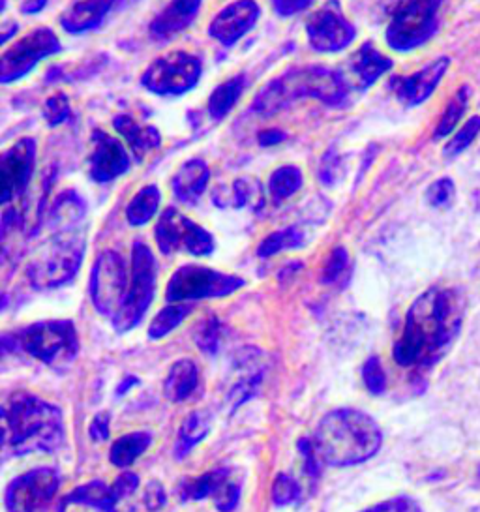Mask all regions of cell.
<instances>
[{"mask_svg":"<svg viewBox=\"0 0 480 512\" xmlns=\"http://www.w3.org/2000/svg\"><path fill=\"white\" fill-rule=\"evenodd\" d=\"M259 17L261 8L255 0H235L210 21L207 34L222 46H233L254 29Z\"/></svg>","mask_w":480,"mask_h":512,"instance_id":"obj_18","label":"cell"},{"mask_svg":"<svg viewBox=\"0 0 480 512\" xmlns=\"http://www.w3.org/2000/svg\"><path fill=\"white\" fill-rule=\"evenodd\" d=\"M145 503H147L149 511H158L164 507L165 494L158 482H150L147 494H145Z\"/></svg>","mask_w":480,"mask_h":512,"instance_id":"obj_51","label":"cell"},{"mask_svg":"<svg viewBox=\"0 0 480 512\" xmlns=\"http://www.w3.org/2000/svg\"><path fill=\"white\" fill-rule=\"evenodd\" d=\"M199 385L201 381H199V370L195 362L182 359L171 366L169 374L165 377V398L175 404L188 402L199 392Z\"/></svg>","mask_w":480,"mask_h":512,"instance_id":"obj_26","label":"cell"},{"mask_svg":"<svg viewBox=\"0 0 480 512\" xmlns=\"http://www.w3.org/2000/svg\"><path fill=\"white\" fill-rule=\"evenodd\" d=\"M257 141L261 147H274V145L285 141V134L282 130H265L259 134Z\"/></svg>","mask_w":480,"mask_h":512,"instance_id":"obj_52","label":"cell"},{"mask_svg":"<svg viewBox=\"0 0 480 512\" xmlns=\"http://www.w3.org/2000/svg\"><path fill=\"white\" fill-rule=\"evenodd\" d=\"M469 98H471V91L467 85H462L456 94L450 98L449 106L443 111L441 119L437 122V128H435L434 139H443V137L450 136L458 122L462 121V117L467 111L469 106Z\"/></svg>","mask_w":480,"mask_h":512,"instance_id":"obj_34","label":"cell"},{"mask_svg":"<svg viewBox=\"0 0 480 512\" xmlns=\"http://www.w3.org/2000/svg\"><path fill=\"white\" fill-rule=\"evenodd\" d=\"M465 314L467 299L462 289H426L407 310L404 331L394 346V361L404 368H432L460 336Z\"/></svg>","mask_w":480,"mask_h":512,"instance_id":"obj_1","label":"cell"},{"mask_svg":"<svg viewBox=\"0 0 480 512\" xmlns=\"http://www.w3.org/2000/svg\"><path fill=\"white\" fill-rule=\"evenodd\" d=\"M130 169V156L119 139L94 130L92 152L89 156L90 179L96 182H111L126 175Z\"/></svg>","mask_w":480,"mask_h":512,"instance_id":"obj_19","label":"cell"},{"mask_svg":"<svg viewBox=\"0 0 480 512\" xmlns=\"http://www.w3.org/2000/svg\"><path fill=\"white\" fill-rule=\"evenodd\" d=\"M45 6H47V0H27V2L21 6V12H23V14H38Z\"/></svg>","mask_w":480,"mask_h":512,"instance_id":"obj_53","label":"cell"},{"mask_svg":"<svg viewBox=\"0 0 480 512\" xmlns=\"http://www.w3.org/2000/svg\"><path fill=\"white\" fill-rule=\"evenodd\" d=\"M192 302H169L158 316L152 319L149 327L150 340H162L169 332L175 331L186 317L192 314Z\"/></svg>","mask_w":480,"mask_h":512,"instance_id":"obj_33","label":"cell"},{"mask_svg":"<svg viewBox=\"0 0 480 512\" xmlns=\"http://www.w3.org/2000/svg\"><path fill=\"white\" fill-rule=\"evenodd\" d=\"M244 286L235 274L212 271L201 265H184L171 276L165 299L167 302H194L201 299H220Z\"/></svg>","mask_w":480,"mask_h":512,"instance_id":"obj_9","label":"cell"},{"mask_svg":"<svg viewBox=\"0 0 480 512\" xmlns=\"http://www.w3.org/2000/svg\"><path fill=\"white\" fill-rule=\"evenodd\" d=\"M150 443H152V436L147 432H134V434L120 437L113 443L109 452L111 464L117 467L132 466L135 460L149 449Z\"/></svg>","mask_w":480,"mask_h":512,"instance_id":"obj_32","label":"cell"},{"mask_svg":"<svg viewBox=\"0 0 480 512\" xmlns=\"http://www.w3.org/2000/svg\"><path fill=\"white\" fill-rule=\"evenodd\" d=\"M304 184V175L297 166H282L272 171L269 179V192L274 201H284L295 196Z\"/></svg>","mask_w":480,"mask_h":512,"instance_id":"obj_35","label":"cell"},{"mask_svg":"<svg viewBox=\"0 0 480 512\" xmlns=\"http://www.w3.org/2000/svg\"><path fill=\"white\" fill-rule=\"evenodd\" d=\"M90 299L98 314L109 317L111 321L119 316L126 297H128V276L122 257L105 250L96 257L90 272Z\"/></svg>","mask_w":480,"mask_h":512,"instance_id":"obj_11","label":"cell"},{"mask_svg":"<svg viewBox=\"0 0 480 512\" xmlns=\"http://www.w3.org/2000/svg\"><path fill=\"white\" fill-rule=\"evenodd\" d=\"M449 66V57H439L437 61L430 62L413 76L394 77L390 81V87L396 94V98L405 106H420L434 94L437 85L447 74Z\"/></svg>","mask_w":480,"mask_h":512,"instance_id":"obj_20","label":"cell"},{"mask_svg":"<svg viewBox=\"0 0 480 512\" xmlns=\"http://www.w3.org/2000/svg\"><path fill=\"white\" fill-rule=\"evenodd\" d=\"M113 126L124 137L128 147L134 152L135 160L143 162L145 156L152 151H156L162 143V136L158 128L154 126H143L134 121L130 115H117L113 119Z\"/></svg>","mask_w":480,"mask_h":512,"instance_id":"obj_24","label":"cell"},{"mask_svg":"<svg viewBox=\"0 0 480 512\" xmlns=\"http://www.w3.org/2000/svg\"><path fill=\"white\" fill-rule=\"evenodd\" d=\"M314 445L319 460L329 466H357L379 452L383 434L368 413L345 407L334 409L321 419Z\"/></svg>","mask_w":480,"mask_h":512,"instance_id":"obj_3","label":"cell"},{"mask_svg":"<svg viewBox=\"0 0 480 512\" xmlns=\"http://www.w3.org/2000/svg\"><path fill=\"white\" fill-rule=\"evenodd\" d=\"M261 188H259V182L252 181V179H237L231 186V199H229V205L233 207H246L248 203H252L255 197L261 196L259 194Z\"/></svg>","mask_w":480,"mask_h":512,"instance_id":"obj_44","label":"cell"},{"mask_svg":"<svg viewBox=\"0 0 480 512\" xmlns=\"http://www.w3.org/2000/svg\"><path fill=\"white\" fill-rule=\"evenodd\" d=\"M445 0H407L392 16L385 40L390 49L407 53L432 40Z\"/></svg>","mask_w":480,"mask_h":512,"instance_id":"obj_7","label":"cell"},{"mask_svg":"<svg viewBox=\"0 0 480 512\" xmlns=\"http://www.w3.org/2000/svg\"><path fill=\"white\" fill-rule=\"evenodd\" d=\"M351 72L357 76L360 89H370L375 81L392 70L394 62L375 49L372 42H364L351 57Z\"/></svg>","mask_w":480,"mask_h":512,"instance_id":"obj_25","label":"cell"},{"mask_svg":"<svg viewBox=\"0 0 480 512\" xmlns=\"http://www.w3.org/2000/svg\"><path fill=\"white\" fill-rule=\"evenodd\" d=\"M160 199H162V194H160V188H158V186L149 184V186L141 188V190L132 197V201L128 203V207H126V218H128V222H130L132 226H145V224H149L150 220L154 218V214L158 212Z\"/></svg>","mask_w":480,"mask_h":512,"instance_id":"obj_30","label":"cell"},{"mask_svg":"<svg viewBox=\"0 0 480 512\" xmlns=\"http://www.w3.org/2000/svg\"><path fill=\"white\" fill-rule=\"evenodd\" d=\"M89 434L94 441H105L109 437V413H100L90 422Z\"/></svg>","mask_w":480,"mask_h":512,"instance_id":"obj_50","label":"cell"},{"mask_svg":"<svg viewBox=\"0 0 480 512\" xmlns=\"http://www.w3.org/2000/svg\"><path fill=\"white\" fill-rule=\"evenodd\" d=\"M59 486L60 477L55 469H32L10 482L6 490V509L8 512H47Z\"/></svg>","mask_w":480,"mask_h":512,"instance_id":"obj_14","label":"cell"},{"mask_svg":"<svg viewBox=\"0 0 480 512\" xmlns=\"http://www.w3.org/2000/svg\"><path fill=\"white\" fill-rule=\"evenodd\" d=\"M128 2L132 0H79L60 16V27L70 34L92 31L102 25L111 10L122 8Z\"/></svg>","mask_w":480,"mask_h":512,"instance_id":"obj_21","label":"cell"},{"mask_svg":"<svg viewBox=\"0 0 480 512\" xmlns=\"http://www.w3.org/2000/svg\"><path fill=\"white\" fill-rule=\"evenodd\" d=\"M480 134V117L473 115L469 121L465 122L464 126L452 136L447 147H445V156H458L462 152L467 151V147L479 137Z\"/></svg>","mask_w":480,"mask_h":512,"instance_id":"obj_37","label":"cell"},{"mask_svg":"<svg viewBox=\"0 0 480 512\" xmlns=\"http://www.w3.org/2000/svg\"><path fill=\"white\" fill-rule=\"evenodd\" d=\"M347 265H349V256H347V250L338 246L330 252L329 261L323 269V284H329L334 286L336 282H340L344 278L345 271H347Z\"/></svg>","mask_w":480,"mask_h":512,"instance_id":"obj_40","label":"cell"},{"mask_svg":"<svg viewBox=\"0 0 480 512\" xmlns=\"http://www.w3.org/2000/svg\"><path fill=\"white\" fill-rule=\"evenodd\" d=\"M302 233L297 227H285L282 231H276L269 235L265 241L259 244L257 248V256L270 257L284 252V250H293L302 246Z\"/></svg>","mask_w":480,"mask_h":512,"instance_id":"obj_36","label":"cell"},{"mask_svg":"<svg viewBox=\"0 0 480 512\" xmlns=\"http://www.w3.org/2000/svg\"><path fill=\"white\" fill-rule=\"evenodd\" d=\"M299 497V482L295 481L293 477L280 475V477L274 481V486H272V501H274V505L284 507V505H289V503L297 501Z\"/></svg>","mask_w":480,"mask_h":512,"instance_id":"obj_42","label":"cell"},{"mask_svg":"<svg viewBox=\"0 0 480 512\" xmlns=\"http://www.w3.org/2000/svg\"><path fill=\"white\" fill-rule=\"evenodd\" d=\"M156 280L158 267L149 246L145 242H135L132 248V282L128 289V297L119 316L113 319V327L119 334L132 331L141 323V319L149 310L150 302L154 301Z\"/></svg>","mask_w":480,"mask_h":512,"instance_id":"obj_8","label":"cell"},{"mask_svg":"<svg viewBox=\"0 0 480 512\" xmlns=\"http://www.w3.org/2000/svg\"><path fill=\"white\" fill-rule=\"evenodd\" d=\"M85 257V237L81 231H59L30 261L27 276L36 289H55L72 282Z\"/></svg>","mask_w":480,"mask_h":512,"instance_id":"obj_5","label":"cell"},{"mask_svg":"<svg viewBox=\"0 0 480 512\" xmlns=\"http://www.w3.org/2000/svg\"><path fill=\"white\" fill-rule=\"evenodd\" d=\"M456 196V186L449 177H443V179H437V181L430 184V188L426 190V199L428 203L435 207V209H443V207H449L450 203L454 201Z\"/></svg>","mask_w":480,"mask_h":512,"instance_id":"obj_41","label":"cell"},{"mask_svg":"<svg viewBox=\"0 0 480 512\" xmlns=\"http://www.w3.org/2000/svg\"><path fill=\"white\" fill-rule=\"evenodd\" d=\"M362 379H364L366 389L375 394V396L385 392V389H387V376H385V370L381 366L379 357H370L368 361L364 362V366H362Z\"/></svg>","mask_w":480,"mask_h":512,"instance_id":"obj_39","label":"cell"},{"mask_svg":"<svg viewBox=\"0 0 480 512\" xmlns=\"http://www.w3.org/2000/svg\"><path fill=\"white\" fill-rule=\"evenodd\" d=\"M229 471L227 469H212L197 479H186L180 484L179 494L184 501L188 499H205V497L216 496L225 482H229Z\"/></svg>","mask_w":480,"mask_h":512,"instance_id":"obj_29","label":"cell"},{"mask_svg":"<svg viewBox=\"0 0 480 512\" xmlns=\"http://www.w3.org/2000/svg\"><path fill=\"white\" fill-rule=\"evenodd\" d=\"M36 167V141L23 137L14 143L0 158V201L8 205L12 199L21 196Z\"/></svg>","mask_w":480,"mask_h":512,"instance_id":"obj_17","label":"cell"},{"mask_svg":"<svg viewBox=\"0 0 480 512\" xmlns=\"http://www.w3.org/2000/svg\"><path fill=\"white\" fill-rule=\"evenodd\" d=\"M2 421L6 454L53 452L66 441L64 417L59 407L29 392H17L4 404Z\"/></svg>","mask_w":480,"mask_h":512,"instance_id":"obj_2","label":"cell"},{"mask_svg":"<svg viewBox=\"0 0 480 512\" xmlns=\"http://www.w3.org/2000/svg\"><path fill=\"white\" fill-rule=\"evenodd\" d=\"M70 113H72L70 100H68V96L64 92H57V94L47 98L44 106V119L51 128H55V126H59L62 122L68 121Z\"/></svg>","mask_w":480,"mask_h":512,"instance_id":"obj_38","label":"cell"},{"mask_svg":"<svg viewBox=\"0 0 480 512\" xmlns=\"http://www.w3.org/2000/svg\"><path fill=\"white\" fill-rule=\"evenodd\" d=\"M297 447H299L300 454L304 456V462H306L304 469H306V473L315 479L319 475V456H317V451H315L314 441L302 437V439H299Z\"/></svg>","mask_w":480,"mask_h":512,"instance_id":"obj_47","label":"cell"},{"mask_svg":"<svg viewBox=\"0 0 480 512\" xmlns=\"http://www.w3.org/2000/svg\"><path fill=\"white\" fill-rule=\"evenodd\" d=\"M156 242L160 252L165 256H171L175 252H188L192 256H209L214 250V239L207 229L192 222L177 209L169 207L160 216L156 229Z\"/></svg>","mask_w":480,"mask_h":512,"instance_id":"obj_13","label":"cell"},{"mask_svg":"<svg viewBox=\"0 0 480 512\" xmlns=\"http://www.w3.org/2000/svg\"><path fill=\"white\" fill-rule=\"evenodd\" d=\"M300 98H315L327 106H340L347 98L344 79L325 66H304L276 77L255 100V113L272 115Z\"/></svg>","mask_w":480,"mask_h":512,"instance_id":"obj_4","label":"cell"},{"mask_svg":"<svg viewBox=\"0 0 480 512\" xmlns=\"http://www.w3.org/2000/svg\"><path fill=\"white\" fill-rule=\"evenodd\" d=\"M135 385H139V379L134 376H128L126 379H122V381H120V385L117 387V392H115V394L120 398V396H124V394L130 391L132 387H135Z\"/></svg>","mask_w":480,"mask_h":512,"instance_id":"obj_54","label":"cell"},{"mask_svg":"<svg viewBox=\"0 0 480 512\" xmlns=\"http://www.w3.org/2000/svg\"><path fill=\"white\" fill-rule=\"evenodd\" d=\"M362 512H422L419 503L411 497H394Z\"/></svg>","mask_w":480,"mask_h":512,"instance_id":"obj_45","label":"cell"},{"mask_svg":"<svg viewBox=\"0 0 480 512\" xmlns=\"http://www.w3.org/2000/svg\"><path fill=\"white\" fill-rule=\"evenodd\" d=\"M340 167H342V164H340V158L336 156V152H327V156L321 164V171H319L321 181L325 184H334L340 179V171H338Z\"/></svg>","mask_w":480,"mask_h":512,"instance_id":"obj_49","label":"cell"},{"mask_svg":"<svg viewBox=\"0 0 480 512\" xmlns=\"http://www.w3.org/2000/svg\"><path fill=\"white\" fill-rule=\"evenodd\" d=\"M203 0H171L154 21L150 23L152 36L164 40L171 38L192 25Z\"/></svg>","mask_w":480,"mask_h":512,"instance_id":"obj_22","label":"cell"},{"mask_svg":"<svg viewBox=\"0 0 480 512\" xmlns=\"http://www.w3.org/2000/svg\"><path fill=\"white\" fill-rule=\"evenodd\" d=\"M246 89V77L235 76L220 83L209 96V115L216 121L225 119L237 106L242 92Z\"/></svg>","mask_w":480,"mask_h":512,"instance_id":"obj_27","label":"cell"},{"mask_svg":"<svg viewBox=\"0 0 480 512\" xmlns=\"http://www.w3.org/2000/svg\"><path fill=\"white\" fill-rule=\"evenodd\" d=\"M85 216V203L74 192H64L57 197L55 205L49 212V224L59 231L74 229L75 224Z\"/></svg>","mask_w":480,"mask_h":512,"instance_id":"obj_31","label":"cell"},{"mask_svg":"<svg viewBox=\"0 0 480 512\" xmlns=\"http://www.w3.org/2000/svg\"><path fill=\"white\" fill-rule=\"evenodd\" d=\"M60 49L59 38L49 27L34 29L4 51L0 59V83L8 85L27 76L40 62L60 53Z\"/></svg>","mask_w":480,"mask_h":512,"instance_id":"obj_12","label":"cell"},{"mask_svg":"<svg viewBox=\"0 0 480 512\" xmlns=\"http://www.w3.org/2000/svg\"><path fill=\"white\" fill-rule=\"evenodd\" d=\"M312 2L314 0H272V8L280 17H291L310 8Z\"/></svg>","mask_w":480,"mask_h":512,"instance_id":"obj_48","label":"cell"},{"mask_svg":"<svg viewBox=\"0 0 480 512\" xmlns=\"http://www.w3.org/2000/svg\"><path fill=\"white\" fill-rule=\"evenodd\" d=\"M310 47L319 53H338L355 40V27L345 19L338 0H329L306 23Z\"/></svg>","mask_w":480,"mask_h":512,"instance_id":"obj_15","label":"cell"},{"mask_svg":"<svg viewBox=\"0 0 480 512\" xmlns=\"http://www.w3.org/2000/svg\"><path fill=\"white\" fill-rule=\"evenodd\" d=\"M195 342L201 351L214 355L218 351V342H220V321L216 317H209L197 331Z\"/></svg>","mask_w":480,"mask_h":512,"instance_id":"obj_43","label":"cell"},{"mask_svg":"<svg viewBox=\"0 0 480 512\" xmlns=\"http://www.w3.org/2000/svg\"><path fill=\"white\" fill-rule=\"evenodd\" d=\"M240 497V486H237L235 482H225L222 486V490L214 496V503H216V509L222 512H231L237 503H239Z\"/></svg>","mask_w":480,"mask_h":512,"instance_id":"obj_46","label":"cell"},{"mask_svg":"<svg viewBox=\"0 0 480 512\" xmlns=\"http://www.w3.org/2000/svg\"><path fill=\"white\" fill-rule=\"evenodd\" d=\"M203 74L201 59L186 51H175L154 62L141 76V85L158 96H180L192 91Z\"/></svg>","mask_w":480,"mask_h":512,"instance_id":"obj_10","label":"cell"},{"mask_svg":"<svg viewBox=\"0 0 480 512\" xmlns=\"http://www.w3.org/2000/svg\"><path fill=\"white\" fill-rule=\"evenodd\" d=\"M210 169L203 160L192 158L186 160L182 166L177 169L175 177H173V192L175 197L180 199L182 203L194 205L199 201V197L205 194L207 184H209Z\"/></svg>","mask_w":480,"mask_h":512,"instance_id":"obj_23","label":"cell"},{"mask_svg":"<svg viewBox=\"0 0 480 512\" xmlns=\"http://www.w3.org/2000/svg\"><path fill=\"white\" fill-rule=\"evenodd\" d=\"M210 432V415L205 411H195L180 426L177 443H175V456L182 460L188 452L199 445Z\"/></svg>","mask_w":480,"mask_h":512,"instance_id":"obj_28","label":"cell"},{"mask_svg":"<svg viewBox=\"0 0 480 512\" xmlns=\"http://www.w3.org/2000/svg\"><path fill=\"white\" fill-rule=\"evenodd\" d=\"M137 486L139 477L130 471H124L111 486L104 481H90L62 497L57 512H66L70 505H85L100 512H117L120 499L134 494Z\"/></svg>","mask_w":480,"mask_h":512,"instance_id":"obj_16","label":"cell"},{"mask_svg":"<svg viewBox=\"0 0 480 512\" xmlns=\"http://www.w3.org/2000/svg\"><path fill=\"white\" fill-rule=\"evenodd\" d=\"M12 340L14 349L21 347L30 357L53 368L68 366L79 353L77 329L68 319L34 323L27 329L17 332Z\"/></svg>","mask_w":480,"mask_h":512,"instance_id":"obj_6","label":"cell"}]
</instances>
